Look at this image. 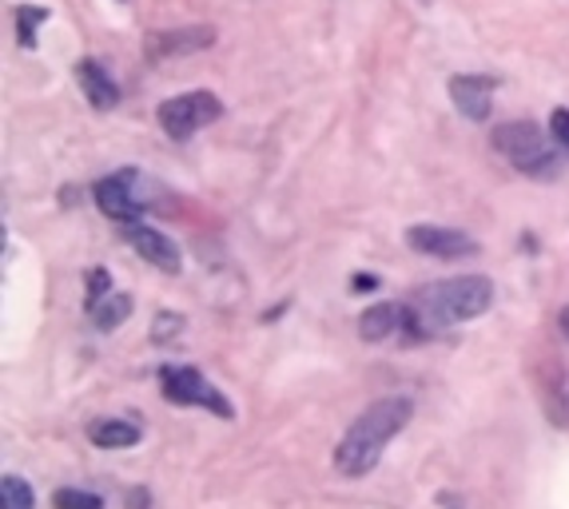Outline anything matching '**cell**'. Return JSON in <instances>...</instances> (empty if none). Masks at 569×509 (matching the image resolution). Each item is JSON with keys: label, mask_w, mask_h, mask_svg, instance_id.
Masks as SVG:
<instances>
[{"label": "cell", "mask_w": 569, "mask_h": 509, "mask_svg": "<svg viewBox=\"0 0 569 509\" xmlns=\"http://www.w3.org/2000/svg\"><path fill=\"white\" fill-rule=\"evenodd\" d=\"M490 302H494V279L486 275H458V279L430 283L411 295L398 331H406L411 339H430L435 331H450L458 322L486 314Z\"/></svg>", "instance_id": "1"}, {"label": "cell", "mask_w": 569, "mask_h": 509, "mask_svg": "<svg viewBox=\"0 0 569 509\" xmlns=\"http://www.w3.org/2000/svg\"><path fill=\"white\" fill-rule=\"evenodd\" d=\"M411 418H414V402L406 395H386L379 398V402H371L351 427H347V434L339 438V446H335V469L351 482L366 478V474L383 462L386 446L403 434Z\"/></svg>", "instance_id": "2"}, {"label": "cell", "mask_w": 569, "mask_h": 509, "mask_svg": "<svg viewBox=\"0 0 569 509\" xmlns=\"http://www.w3.org/2000/svg\"><path fill=\"white\" fill-rule=\"evenodd\" d=\"M494 152L497 156H506V164L529 179L558 176V164H561L558 144H554V135L541 132L534 120H506V124H497Z\"/></svg>", "instance_id": "3"}, {"label": "cell", "mask_w": 569, "mask_h": 509, "mask_svg": "<svg viewBox=\"0 0 569 509\" xmlns=\"http://www.w3.org/2000/svg\"><path fill=\"white\" fill-rule=\"evenodd\" d=\"M160 395L172 406H199L207 414H216L219 422H231L236 418V406L223 398L219 386H211L196 366H164L160 370Z\"/></svg>", "instance_id": "4"}, {"label": "cell", "mask_w": 569, "mask_h": 509, "mask_svg": "<svg viewBox=\"0 0 569 509\" xmlns=\"http://www.w3.org/2000/svg\"><path fill=\"white\" fill-rule=\"evenodd\" d=\"M219 115H223V100L216 92H179L160 104L155 120L172 140H192L199 128L216 124Z\"/></svg>", "instance_id": "5"}, {"label": "cell", "mask_w": 569, "mask_h": 509, "mask_svg": "<svg viewBox=\"0 0 569 509\" xmlns=\"http://www.w3.org/2000/svg\"><path fill=\"white\" fill-rule=\"evenodd\" d=\"M120 231H124V240L132 243L135 255L152 263L155 270H164V275H179L184 270V251L167 240L160 228H147L144 219H132V223H120Z\"/></svg>", "instance_id": "6"}, {"label": "cell", "mask_w": 569, "mask_h": 509, "mask_svg": "<svg viewBox=\"0 0 569 509\" xmlns=\"http://www.w3.org/2000/svg\"><path fill=\"white\" fill-rule=\"evenodd\" d=\"M406 243L418 255H430V259H462V255L478 251L474 235H466L458 228H442V223H414V228H406Z\"/></svg>", "instance_id": "7"}, {"label": "cell", "mask_w": 569, "mask_h": 509, "mask_svg": "<svg viewBox=\"0 0 569 509\" xmlns=\"http://www.w3.org/2000/svg\"><path fill=\"white\" fill-rule=\"evenodd\" d=\"M132 184H135V171H116V176H103L92 188L96 208L112 219V223H132V219H140V211H144L147 199L140 196Z\"/></svg>", "instance_id": "8"}, {"label": "cell", "mask_w": 569, "mask_h": 509, "mask_svg": "<svg viewBox=\"0 0 569 509\" xmlns=\"http://www.w3.org/2000/svg\"><path fill=\"white\" fill-rule=\"evenodd\" d=\"M494 92H497V80L486 73H462L450 80V100H455L458 115L474 120V124L490 120V112H494Z\"/></svg>", "instance_id": "9"}, {"label": "cell", "mask_w": 569, "mask_h": 509, "mask_svg": "<svg viewBox=\"0 0 569 509\" xmlns=\"http://www.w3.org/2000/svg\"><path fill=\"white\" fill-rule=\"evenodd\" d=\"M76 80H80L84 88V100H88L96 112H112V108L120 104V84H116V76L108 73L100 60L76 64Z\"/></svg>", "instance_id": "10"}, {"label": "cell", "mask_w": 569, "mask_h": 509, "mask_svg": "<svg viewBox=\"0 0 569 509\" xmlns=\"http://www.w3.org/2000/svg\"><path fill=\"white\" fill-rule=\"evenodd\" d=\"M88 442L96 450H132L144 442V430L128 418H96V422H88Z\"/></svg>", "instance_id": "11"}, {"label": "cell", "mask_w": 569, "mask_h": 509, "mask_svg": "<svg viewBox=\"0 0 569 509\" xmlns=\"http://www.w3.org/2000/svg\"><path fill=\"white\" fill-rule=\"evenodd\" d=\"M403 327V307L398 302H374L359 314V339L362 343H383Z\"/></svg>", "instance_id": "12"}, {"label": "cell", "mask_w": 569, "mask_h": 509, "mask_svg": "<svg viewBox=\"0 0 569 509\" xmlns=\"http://www.w3.org/2000/svg\"><path fill=\"white\" fill-rule=\"evenodd\" d=\"M132 295L128 291H112V295H103L96 307H88V319L96 322V331H116V327H124L128 319H132Z\"/></svg>", "instance_id": "13"}, {"label": "cell", "mask_w": 569, "mask_h": 509, "mask_svg": "<svg viewBox=\"0 0 569 509\" xmlns=\"http://www.w3.org/2000/svg\"><path fill=\"white\" fill-rule=\"evenodd\" d=\"M216 44V32L211 29H192V32H155L152 36V53H192V48H207Z\"/></svg>", "instance_id": "14"}, {"label": "cell", "mask_w": 569, "mask_h": 509, "mask_svg": "<svg viewBox=\"0 0 569 509\" xmlns=\"http://www.w3.org/2000/svg\"><path fill=\"white\" fill-rule=\"evenodd\" d=\"M0 509H36V494L24 478L4 474L0 478Z\"/></svg>", "instance_id": "15"}, {"label": "cell", "mask_w": 569, "mask_h": 509, "mask_svg": "<svg viewBox=\"0 0 569 509\" xmlns=\"http://www.w3.org/2000/svg\"><path fill=\"white\" fill-rule=\"evenodd\" d=\"M52 509H103V498L96 489L61 486V489H52Z\"/></svg>", "instance_id": "16"}, {"label": "cell", "mask_w": 569, "mask_h": 509, "mask_svg": "<svg viewBox=\"0 0 569 509\" xmlns=\"http://www.w3.org/2000/svg\"><path fill=\"white\" fill-rule=\"evenodd\" d=\"M48 16L52 12L41 9V4H21V9H17V41H21L24 48H36V29H41Z\"/></svg>", "instance_id": "17"}, {"label": "cell", "mask_w": 569, "mask_h": 509, "mask_svg": "<svg viewBox=\"0 0 569 509\" xmlns=\"http://www.w3.org/2000/svg\"><path fill=\"white\" fill-rule=\"evenodd\" d=\"M112 279H108V270L103 267H92L88 275H84V307H96V302L103 299V295H112Z\"/></svg>", "instance_id": "18"}, {"label": "cell", "mask_w": 569, "mask_h": 509, "mask_svg": "<svg viewBox=\"0 0 569 509\" xmlns=\"http://www.w3.org/2000/svg\"><path fill=\"white\" fill-rule=\"evenodd\" d=\"M179 331H184V314L160 311L155 314V327H152V343H167V339H176Z\"/></svg>", "instance_id": "19"}, {"label": "cell", "mask_w": 569, "mask_h": 509, "mask_svg": "<svg viewBox=\"0 0 569 509\" xmlns=\"http://www.w3.org/2000/svg\"><path fill=\"white\" fill-rule=\"evenodd\" d=\"M549 135H554L561 156H569V108H554L549 112Z\"/></svg>", "instance_id": "20"}, {"label": "cell", "mask_w": 569, "mask_h": 509, "mask_svg": "<svg viewBox=\"0 0 569 509\" xmlns=\"http://www.w3.org/2000/svg\"><path fill=\"white\" fill-rule=\"evenodd\" d=\"M371 291H379V275H366V270L351 275V295H371Z\"/></svg>", "instance_id": "21"}, {"label": "cell", "mask_w": 569, "mask_h": 509, "mask_svg": "<svg viewBox=\"0 0 569 509\" xmlns=\"http://www.w3.org/2000/svg\"><path fill=\"white\" fill-rule=\"evenodd\" d=\"M124 509H152V494H147L144 486H132V489H128Z\"/></svg>", "instance_id": "22"}, {"label": "cell", "mask_w": 569, "mask_h": 509, "mask_svg": "<svg viewBox=\"0 0 569 509\" xmlns=\"http://www.w3.org/2000/svg\"><path fill=\"white\" fill-rule=\"evenodd\" d=\"M558 331L569 339V307H561V311H558Z\"/></svg>", "instance_id": "23"}, {"label": "cell", "mask_w": 569, "mask_h": 509, "mask_svg": "<svg viewBox=\"0 0 569 509\" xmlns=\"http://www.w3.org/2000/svg\"><path fill=\"white\" fill-rule=\"evenodd\" d=\"M442 501H446V509H462V506H458V501H455V498H450V494H446V498H442Z\"/></svg>", "instance_id": "24"}]
</instances>
